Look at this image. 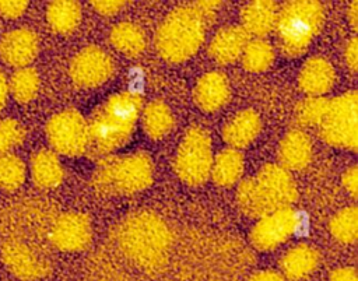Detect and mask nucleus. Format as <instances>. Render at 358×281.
<instances>
[{"label": "nucleus", "mask_w": 358, "mask_h": 281, "mask_svg": "<svg viewBox=\"0 0 358 281\" xmlns=\"http://www.w3.org/2000/svg\"><path fill=\"white\" fill-rule=\"evenodd\" d=\"M141 110L143 101L136 92H117L108 98L88 122V150L105 157L123 147L130 140Z\"/></svg>", "instance_id": "1"}, {"label": "nucleus", "mask_w": 358, "mask_h": 281, "mask_svg": "<svg viewBox=\"0 0 358 281\" xmlns=\"http://www.w3.org/2000/svg\"><path fill=\"white\" fill-rule=\"evenodd\" d=\"M116 242L126 257L136 264L157 267L166 260L172 236L159 217L140 211L120 222L116 229Z\"/></svg>", "instance_id": "2"}, {"label": "nucleus", "mask_w": 358, "mask_h": 281, "mask_svg": "<svg viewBox=\"0 0 358 281\" xmlns=\"http://www.w3.org/2000/svg\"><path fill=\"white\" fill-rule=\"evenodd\" d=\"M296 194V186L288 171L280 165L268 164L239 183L236 203L246 215L260 218L291 207Z\"/></svg>", "instance_id": "3"}, {"label": "nucleus", "mask_w": 358, "mask_h": 281, "mask_svg": "<svg viewBox=\"0 0 358 281\" xmlns=\"http://www.w3.org/2000/svg\"><path fill=\"white\" fill-rule=\"evenodd\" d=\"M206 24L207 20L196 6H182L172 10L157 31L158 53L169 62L189 59L204 41Z\"/></svg>", "instance_id": "4"}, {"label": "nucleus", "mask_w": 358, "mask_h": 281, "mask_svg": "<svg viewBox=\"0 0 358 281\" xmlns=\"http://www.w3.org/2000/svg\"><path fill=\"white\" fill-rule=\"evenodd\" d=\"M152 180V161L144 152L101 159L92 183L103 194H133Z\"/></svg>", "instance_id": "5"}, {"label": "nucleus", "mask_w": 358, "mask_h": 281, "mask_svg": "<svg viewBox=\"0 0 358 281\" xmlns=\"http://www.w3.org/2000/svg\"><path fill=\"white\" fill-rule=\"evenodd\" d=\"M323 22L319 1H289L277 14L275 29L281 50L287 56H299L310 45Z\"/></svg>", "instance_id": "6"}, {"label": "nucleus", "mask_w": 358, "mask_h": 281, "mask_svg": "<svg viewBox=\"0 0 358 281\" xmlns=\"http://www.w3.org/2000/svg\"><path fill=\"white\" fill-rule=\"evenodd\" d=\"M322 138L334 147L357 150L358 144V95L348 91L329 101V108L319 124Z\"/></svg>", "instance_id": "7"}, {"label": "nucleus", "mask_w": 358, "mask_h": 281, "mask_svg": "<svg viewBox=\"0 0 358 281\" xmlns=\"http://www.w3.org/2000/svg\"><path fill=\"white\" fill-rule=\"evenodd\" d=\"M213 165L211 138L203 127H190L183 136L173 161L178 176L189 185H201Z\"/></svg>", "instance_id": "8"}, {"label": "nucleus", "mask_w": 358, "mask_h": 281, "mask_svg": "<svg viewBox=\"0 0 358 281\" xmlns=\"http://www.w3.org/2000/svg\"><path fill=\"white\" fill-rule=\"evenodd\" d=\"M46 136L50 145L60 154L73 157L88 150V122L74 109L52 116L46 124Z\"/></svg>", "instance_id": "9"}, {"label": "nucleus", "mask_w": 358, "mask_h": 281, "mask_svg": "<svg viewBox=\"0 0 358 281\" xmlns=\"http://www.w3.org/2000/svg\"><path fill=\"white\" fill-rule=\"evenodd\" d=\"M298 225V212L291 207H285L260 217L250 232V240L260 250H271L285 242L296 231Z\"/></svg>", "instance_id": "10"}, {"label": "nucleus", "mask_w": 358, "mask_h": 281, "mask_svg": "<svg viewBox=\"0 0 358 281\" xmlns=\"http://www.w3.org/2000/svg\"><path fill=\"white\" fill-rule=\"evenodd\" d=\"M113 60L103 49L96 46L84 48L70 64L73 81L84 88H94L103 84L113 73Z\"/></svg>", "instance_id": "11"}, {"label": "nucleus", "mask_w": 358, "mask_h": 281, "mask_svg": "<svg viewBox=\"0 0 358 281\" xmlns=\"http://www.w3.org/2000/svg\"><path fill=\"white\" fill-rule=\"evenodd\" d=\"M1 257L8 270L22 280H35L48 274L50 266L27 243L8 239L1 246Z\"/></svg>", "instance_id": "12"}, {"label": "nucleus", "mask_w": 358, "mask_h": 281, "mask_svg": "<svg viewBox=\"0 0 358 281\" xmlns=\"http://www.w3.org/2000/svg\"><path fill=\"white\" fill-rule=\"evenodd\" d=\"M92 229L87 215L67 212L60 215L50 228L52 243L64 252L83 250L91 240Z\"/></svg>", "instance_id": "13"}, {"label": "nucleus", "mask_w": 358, "mask_h": 281, "mask_svg": "<svg viewBox=\"0 0 358 281\" xmlns=\"http://www.w3.org/2000/svg\"><path fill=\"white\" fill-rule=\"evenodd\" d=\"M38 49V36L28 28L10 31L0 39V56L10 66L25 67L34 60Z\"/></svg>", "instance_id": "14"}, {"label": "nucleus", "mask_w": 358, "mask_h": 281, "mask_svg": "<svg viewBox=\"0 0 358 281\" xmlns=\"http://www.w3.org/2000/svg\"><path fill=\"white\" fill-rule=\"evenodd\" d=\"M249 35L242 27L228 25L221 28L208 45V55L220 64H229L241 57Z\"/></svg>", "instance_id": "15"}, {"label": "nucleus", "mask_w": 358, "mask_h": 281, "mask_svg": "<svg viewBox=\"0 0 358 281\" xmlns=\"http://www.w3.org/2000/svg\"><path fill=\"white\" fill-rule=\"evenodd\" d=\"M229 82L218 71H208L200 77L194 87V101L206 112H214L222 108L229 99Z\"/></svg>", "instance_id": "16"}, {"label": "nucleus", "mask_w": 358, "mask_h": 281, "mask_svg": "<svg viewBox=\"0 0 358 281\" xmlns=\"http://www.w3.org/2000/svg\"><path fill=\"white\" fill-rule=\"evenodd\" d=\"M336 81L331 63L324 57L308 59L299 71V85L310 96H322L329 92Z\"/></svg>", "instance_id": "17"}, {"label": "nucleus", "mask_w": 358, "mask_h": 281, "mask_svg": "<svg viewBox=\"0 0 358 281\" xmlns=\"http://www.w3.org/2000/svg\"><path fill=\"white\" fill-rule=\"evenodd\" d=\"M260 116L252 110L245 109L234 115L222 127V137L231 148H242L249 145L260 133Z\"/></svg>", "instance_id": "18"}, {"label": "nucleus", "mask_w": 358, "mask_h": 281, "mask_svg": "<svg viewBox=\"0 0 358 281\" xmlns=\"http://www.w3.org/2000/svg\"><path fill=\"white\" fill-rule=\"evenodd\" d=\"M278 158L285 171H298L305 168L312 158V143L302 130L288 131L280 143Z\"/></svg>", "instance_id": "19"}, {"label": "nucleus", "mask_w": 358, "mask_h": 281, "mask_svg": "<svg viewBox=\"0 0 358 281\" xmlns=\"http://www.w3.org/2000/svg\"><path fill=\"white\" fill-rule=\"evenodd\" d=\"M319 264V252L306 243H299L284 253L280 266L282 277L299 281L309 277Z\"/></svg>", "instance_id": "20"}, {"label": "nucleus", "mask_w": 358, "mask_h": 281, "mask_svg": "<svg viewBox=\"0 0 358 281\" xmlns=\"http://www.w3.org/2000/svg\"><path fill=\"white\" fill-rule=\"evenodd\" d=\"M277 6L274 1H252L246 4L241 13L242 28L246 34H252L256 36H263L268 34L277 21Z\"/></svg>", "instance_id": "21"}, {"label": "nucleus", "mask_w": 358, "mask_h": 281, "mask_svg": "<svg viewBox=\"0 0 358 281\" xmlns=\"http://www.w3.org/2000/svg\"><path fill=\"white\" fill-rule=\"evenodd\" d=\"M31 176L36 186L52 189L63 179V166L57 155L50 150H39L31 158Z\"/></svg>", "instance_id": "22"}, {"label": "nucleus", "mask_w": 358, "mask_h": 281, "mask_svg": "<svg viewBox=\"0 0 358 281\" xmlns=\"http://www.w3.org/2000/svg\"><path fill=\"white\" fill-rule=\"evenodd\" d=\"M243 166V155L235 148H225L213 158L210 176L220 186H232L241 179Z\"/></svg>", "instance_id": "23"}, {"label": "nucleus", "mask_w": 358, "mask_h": 281, "mask_svg": "<svg viewBox=\"0 0 358 281\" xmlns=\"http://www.w3.org/2000/svg\"><path fill=\"white\" fill-rule=\"evenodd\" d=\"M141 115L144 131L154 140H159L166 136L173 126L172 112L162 101L150 102L141 110Z\"/></svg>", "instance_id": "24"}, {"label": "nucleus", "mask_w": 358, "mask_h": 281, "mask_svg": "<svg viewBox=\"0 0 358 281\" xmlns=\"http://www.w3.org/2000/svg\"><path fill=\"white\" fill-rule=\"evenodd\" d=\"M110 43L119 52L127 56H137L145 48V35L140 27L131 22L115 25L109 34Z\"/></svg>", "instance_id": "25"}, {"label": "nucleus", "mask_w": 358, "mask_h": 281, "mask_svg": "<svg viewBox=\"0 0 358 281\" xmlns=\"http://www.w3.org/2000/svg\"><path fill=\"white\" fill-rule=\"evenodd\" d=\"M46 17L53 31L69 34L80 24L81 7L76 1H53L48 7Z\"/></svg>", "instance_id": "26"}, {"label": "nucleus", "mask_w": 358, "mask_h": 281, "mask_svg": "<svg viewBox=\"0 0 358 281\" xmlns=\"http://www.w3.org/2000/svg\"><path fill=\"white\" fill-rule=\"evenodd\" d=\"M243 67L252 73L266 71L274 62V49L264 39L249 41L241 55Z\"/></svg>", "instance_id": "27"}, {"label": "nucleus", "mask_w": 358, "mask_h": 281, "mask_svg": "<svg viewBox=\"0 0 358 281\" xmlns=\"http://www.w3.org/2000/svg\"><path fill=\"white\" fill-rule=\"evenodd\" d=\"M331 235L343 243H352L358 236V211L355 206L340 210L330 221Z\"/></svg>", "instance_id": "28"}, {"label": "nucleus", "mask_w": 358, "mask_h": 281, "mask_svg": "<svg viewBox=\"0 0 358 281\" xmlns=\"http://www.w3.org/2000/svg\"><path fill=\"white\" fill-rule=\"evenodd\" d=\"M39 89V75L31 67H21L10 80V91L18 102H29Z\"/></svg>", "instance_id": "29"}, {"label": "nucleus", "mask_w": 358, "mask_h": 281, "mask_svg": "<svg viewBox=\"0 0 358 281\" xmlns=\"http://www.w3.org/2000/svg\"><path fill=\"white\" fill-rule=\"evenodd\" d=\"M25 179V165L14 154L0 155V187L4 190L18 189Z\"/></svg>", "instance_id": "30"}, {"label": "nucleus", "mask_w": 358, "mask_h": 281, "mask_svg": "<svg viewBox=\"0 0 358 281\" xmlns=\"http://www.w3.org/2000/svg\"><path fill=\"white\" fill-rule=\"evenodd\" d=\"M327 108H329V99L323 96H309L298 103L295 109V116L301 124L319 126L322 119L326 115Z\"/></svg>", "instance_id": "31"}, {"label": "nucleus", "mask_w": 358, "mask_h": 281, "mask_svg": "<svg viewBox=\"0 0 358 281\" xmlns=\"http://www.w3.org/2000/svg\"><path fill=\"white\" fill-rule=\"evenodd\" d=\"M25 130L15 119H4L0 122V155L7 154L11 148L21 144Z\"/></svg>", "instance_id": "32"}, {"label": "nucleus", "mask_w": 358, "mask_h": 281, "mask_svg": "<svg viewBox=\"0 0 358 281\" xmlns=\"http://www.w3.org/2000/svg\"><path fill=\"white\" fill-rule=\"evenodd\" d=\"M28 1H0V15L6 18H17L27 10Z\"/></svg>", "instance_id": "33"}, {"label": "nucleus", "mask_w": 358, "mask_h": 281, "mask_svg": "<svg viewBox=\"0 0 358 281\" xmlns=\"http://www.w3.org/2000/svg\"><path fill=\"white\" fill-rule=\"evenodd\" d=\"M343 183L344 187L347 189V192L352 196L357 197V192H358V168L355 165L350 166L344 175H343Z\"/></svg>", "instance_id": "34"}, {"label": "nucleus", "mask_w": 358, "mask_h": 281, "mask_svg": "<svg viewBox=\"0 0 358 281\" xmlns=\"http://www.w3.org/2000/svg\"><path fill=\"white\" fill-rule=\"evenodd\" d=\"M92 7L102 15H113L116 14L124 4V1H92Z\"/></svg>", "instance_id": "35"}, {"label": "nucleus", "mask_w": 358, "mask_h": 281, "mask_svg": "<svg viewBox=\"0 0 358 281\" xmlns=\"http://www.w3.org/2000/svg\"><path fill=\"white\" fill-rule=\"evenodd\" d=\"M345 62L348 64V67L351 69L352 73L357 71V66H358V42L357 38H352L345 48Z\"/></svg>", "instance_id": "36"}, {"label": "nucleus", "mask_w": 358, "mask_h": 281, "mask_svg": "<svg viewBox=\"0 0 358 281\" xmlns=\"http://www.w3.org/2000/svg\"><path fill=\"white\" fill-rule=\"evenodd\" d=\"M329 281H358L357 273L351 267H340L330 274Z\"/></svg>", "instance_id": "37"}, {"label": "nucleus", "mask_w": 358, "mask_h": 281, "mask_svg": "<svg viewBox=\"0 0 358 281\" xmlns=\"http://www.w3.org/2000/svg\"><path fill=\"white\" fill-rule=\"evenodd\" d=\"M249 281H285L282 274L273 271V270H262L255 273Z\"/></svg>", "instance_id": "38"}, {"label": "nucleus", "mask_w": 358, "mask_h": 281, "mask_svg": "<svg viewBox=\"0 0 358 281\" xmlns=\"http://www.w3.org/2000/svg\"><path fill=\"white\" fill-rule=\"evenodd\" d=\"M7 94H8V82L6 80V75L0 71V112L6 103Z\"/></svg>", "instance_id": "39"}, {"label": "nucleus", "mask_w": 358, "mask_h": 281, "mask_svg": "<svg viewBox=\"0 0 358 281\" xmlns=\"http://www.w3.org/2000/svg\"><path fill=\"white\" fill-rule=\"evenodd\" d=\"M358 3L357 1H352L351 7H350V20H351V24H352V28H357V14H358Z\"/></svg>", "instance_id": "40"}]
</instances>
